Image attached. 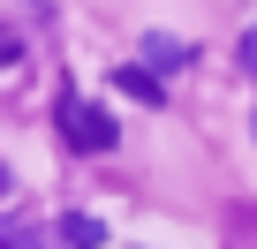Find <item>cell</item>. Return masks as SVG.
I'll use <instances>...</instances> for the list:
<instances>
[{
    "label": "cell",
    "instance_id": "obj_2",
    "mask_svg": "<svg viewBox=\"0 0 257 249\" xmlns=\"http://www.w3.org/2000/svg\"><path fill=\"white\" fill-rule=\"evenodd\" d=\"M144 61H152V76H167V68H189V46L167 38V31H152V38H144Z\"/></svg>",
    "mask_w": 257,
    "mask_h": 249
},
{
    "label": "cell",
    "instance_id": "obj_5",
    "mask_svg": "<svg viewBox=\"0 0 257 249\" xmlns=\"http://www.w3.org/2000/svg\"><path fill=\"white\" fill-rule=\"evenodd\" d=\"M0 249H46V241H38L31 226H0Z\"/></svg>",
    "mask_w": 257,
    "mask_h": 249
},
{
    "label": "cell",
    "instance_id": "obj_4",
    "mask_svg": "<svg viewBox=\"0 0 257 249\" xmlns=\"http://www.w3.org/2000/svg\"><path fill=\"white\" fill-rule=\"evenodd\" d=\"M61 241H68V249H98V241H106V226H98L91 211H68V219H61Z\"/></svg>",
    "mask_w": 257,
    "mask_h": 249
},
{
    "label": "cell",
    "instance_id": "obj_7",
    "mask_svg": "<svg viewBox=\"0 0 257 249\" xmlns=\"http://www.w3.org/2000/svg\"><path fill=\"white\" fill-rule=\"evenodd\" d=\"M16 53H23V46H16V38H8V31H0V68H8V61H16Z\"/></svg>",
    "mask_w": 257,
    "mask_h": 249
},
{
    "label": "cell",
    "instance_id": "obj_3",
    "mask_svg": "<svg viewBox=\"0 0 257 249\" xmlns=\"http://www.w3.org/2000/svg\"><path fill=\"white\" fill-rule=\"evenodd\" d=\"M113 91H121V98H144V106H159V76H152V68H113Z\"/></svg>",
    "mask_w": 257,
    "mask_h": 249
},
{
    "label": "cell",
    "instance_id": "obj_6",
    "mask_svg": "<svg viewBox=\"0 0 257 249\" xmlns=\"http://www.w3.org/2000/svg\"><path fill=\"white\" fill-rule=\"evenodd\" d=\"M242 68H249V76H257V31H249V38H242Z\"/></svg>",
    "mask_w": 257,
    "mask_h": 249
},
{
    "label": "cell",
    "instance_id": "obj_8",
    "mask_svg": "<svg viewBox=\"0 0 257 249\" xmlns=\"http://www.w3.org/2000/svg\"><path fill=\"white\" fill-rule=\"evenodd\" d=\"M0 196H8V166H0Z\"/></svg>",
    "mask_w": 257,
    "mask_h": 249
},
{
    "label": "cell",
    "instance_id": "obj_1",
    "mask_svg": "<svg viewBox=\"0 0 257 249\" xmlns=\"http://www.w3.org/2000/svg\"><path fill=\"white\" fill-rule=\"evenodd\" d=\"M61 136L76 151H113V113L91 106V98H61Z\"/></svg>",
    "mask_w": 257,
    "mask_h": 249
}]
</instances>
